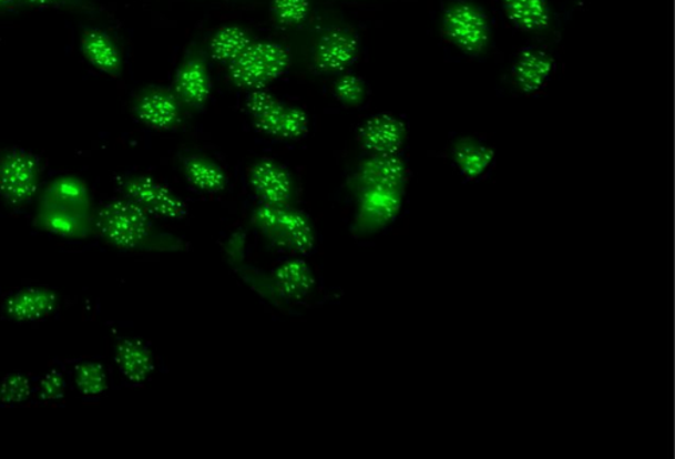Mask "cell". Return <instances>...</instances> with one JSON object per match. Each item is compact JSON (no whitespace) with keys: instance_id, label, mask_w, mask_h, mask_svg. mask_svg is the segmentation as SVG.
I'll return each instance as SVG.
<instances>
[{"instance_id":"obj_18","label":"cell","mask_w":675,"mask_h":459,"mask_svg":"<svg viewBox=\"0 0 675 459\" xmlns=\"http://www.w3.org/2000/svg\"><path fill=\"white\" fill-rule=\"evenodd\" d=\"M136 113L139 119L151 128L166 130L178 119V106L168 94L150 92L139 100Z\"/></svg>"},{"instance_id":"obj_10","label":"cell","mask_w":675,"mask_h":459,"mask_svg":"<svg viewBox=\"0 0 675 459\" xmlns=\"http://www.w3.org/2000/svg\"><path fill=\"white\" fill-rule=\"evenodd\" d=\"M357 181L361 192L370 188L402 191L406 166L395 154H377L359 169Z\"/></svg>"},{"instance_id":"obj_30","label":"cell","mask_w":675,"mask_h":459,"mask_svg":"<svg viewBox=\"0 0 675 459\" xmlns=\"http://www.w3.org/2000/svg\"><path fill=\"white\" fill-rule=\"evenodd\" d=\"M11 2H12V0H0V8H2V6H4V4H9Z\"/></svg>"},{"instance_id":"obj_22","label":"cell","mask_w":675,"mask_h":459,"mask_svg":"<svg viewBox=\"0 0 675 459\" xmlns=\"http://www.w3.org/2000/svg\"><path fill=\"white\" fill-rule=\"evenodd\" d=\"M249 47L250 40L244 30L238 28H225L214 35L212 41V53L214 59L231 64V62L237 60Z\"/></svg>"},{"instance_id":"obj_14","label":"cell","mask_w":675,"mask_h":459,"mask_svg":"<svg viewBox=\"0 0 675 459\" xmlns=\"http://www.w3.org/2000/svg\"><path fill=\"white\" fill-rule=\"evenodd\" d=\"M274 290L283 299H300L311 290L313 273L301 261L283 263L274 276Z\"/></svg>"},{"instance_id":"obj_2","label":"cell","mask_w":675,"mask_h":459,"mask_svg":"<svg viewBox=\"0 0 675 459\" xmlns=\"http://www.w3.org/2000/svg\"><path fill=\"white\" fill-rule=\"evenodd\" d=\"M96 225L106 242L124 249L141 248L153 235L149 213L129 198L101 207Z\"/></svg>"},{"instance_id":"obj_28","label":"cell","mask_w":675,"mask_h":459,"mask_svg":"<svg viewBox=\"0 0 675 459\" xmlns=\"http://www.w3.org/2000/svg\"><path fill=\"white\" fill-rule=\"evenodd\" d=\"M337 93L345 102L356 103L362 96V85L352 75H345L344 79L338 81Z\"/></svg>"},{"instance_id":"obj_1","label":"cell","mask_w":675,"mask_h":459,"mask_svg":"<svg viewBox=\"0 0 675 459\" xmlns=\"http://www.w3.org/2000/svg\"><path fill=\"white\" fill-rule=\"evenodd\" d=\"M252 223L276 247L306 254L314 247V230L305 215L289 204H262Z\"/></svg>"},{"instance_id":"obj_26","label":"cell","mask_w":675,"mask_h":459,"mask_svg":"<svg viewBox=\"0 0 675 459\" xmlns=\"http://www.w3.org/2000/svg\"><path fill=\"white\" fill-rule=\"evenodd\" d=\"M274 9L283 23H299L308 14L307 0H275Z\"/></svg>"},{"instance_id":"obj_8","label":"cell","mask_w":675,"mask_h":459,"mask_svg":"<svg viewBox=\"0 0 675 459\" xmlns=\"http://www.w3.org/2000/svg\"><path fill=\"white\" fill-rule=\"evenodd\" d=\"M401 203V191L370 188L361 192L356 216L357 232L368 235L381 231L399 215Z\"/></svg>"},{"instance_id":"obj_27","label":"cell","mask_w":675,"mask_h":459,"mask_svg":"<svg viewBox=\"0 0 675 459\" xmlns=\"http://www.w3.org/2000/svg\"><path fill=\"white\" fill-rule=\"evenodd\" d=\"M65 392V380L64 377L57 370L50 373L42 380L41 396L42 399L54 401L59 400L64 396Z\"/></svg>"},{"instance_id":"obj_7","label":"cell","mask_w":675,"mask_h":459,"mask_svg":"<svg viewBox=\"0 0 675 459\" xmlns=\"http://www.w3.org/2000/svg\"><path fill=\"white\" fill-rule=\"evenodd\" d=\"M122 187L125 196L149 215L165 218H181L186 215L185 204L154 180L129 178L123 182Z\"/></svg>"},{"instance_id":"obj_29","label":"cell","mask_w":675,"mask_h":459,"mask_svg":"<svg viewBox=\"0 0 675 459\" xmlns=\"http://www.w3.org/2000/svg\"><path fill=\"white\" fill-rule=\"evenodd\" d=\"M28 2L34 4H50L57 2V0H28Z\"/></svg>"},{"instance_id":"obj_19","label":"cell","mask_w":675,"mask_h":459,"mask_svg":"<svg viewBox=\"0 0 675 459\" xmlns=\"http://www.w3.org/2000/svg\"><path fill=\"white\" fill-rule=\"evenodd\" d=\"M176 90L188 103H204L209 96V79H207L204 65L198 61L187 62L181 69L178 81H176Z\"/></svg>"},{"instance_id":"obj_24","label":"cell","mask_w":675,"mask_h":459,"mask_svg":"<svg viewBox=\"0 0 675 459\" xmlns=\"http://www.w3.org/2000/svg\"><path fill=\"white\" fill-rule=\"evenodd\" d=\"M75 385L86 396H98L109 388V377L100 364L84 363L75 369Z\"/></svg>"},{"instance_id":"obj_11","label":"cell","mask_w":675,"mask_h":459,"mask_svg":"<svg viewBox=\"0 0 675 459\" xmlns=\"http://www.w3.org/2000/svg\"><path fill=\"white\" fill-rule=\"evenodd\" d=\"M57 297L49 288L29 287L18 292L6 302L4 312L17 323H33L53 313Z\"/></svg>"},{"instance_id":"obj_20","label":"cell","mask_w":675,"mask_h":459,"mask_svg":"<svg viewBox=\"0 0 675 459\" xmlns=\"http://www.w3.org/2000/svg\"><path fill=\"white\" fill-rule=\"evenodd\" d=\"M83 50L88 60L104 72H115L119 64V53L113 42L101 31H88L83 38Z\"/></svg>"},{"instance_id":"obj_13","label":"cell","mask_w":675,"mask_h":459,"mask_svg":"<svg viewBox=\"0 0 675 459\" xmlns=\"http://www.w3.org/2000/svg\"><path fill=\"white\" fill-rule=\"evenodd\" d=\"M553 67L552 57L548 53L535 49L525 50L515 62L514 78L523 92H538L548 83Z\"/></svg>"},{"instance_id":"obj_9","label":"cell","mask_w":675,"mask_h":459,"mask_svg":"<svg viewBox=\"0 0 675 459\" xmlns=\"http://www.w3.org/2000/svg\"><path fill=\"white\" fill-rule=\"evenodd\" d=\"M250 184L263 204H289L293 181L282 166L263 161L252 169Z\"/></svg>"},{"instance_id":"obj_21","label":"cell","mask_w":675,"mask_h":459,"mask_svg":"<svg viewBox=\"0 0 675 459\" xmlns=\"http://www.w3.org/2000/svg\"><path fill=\"white\" fill-rule=\"evenodd\" d=\"M457 165L467 178H478L494 160L493 150L477 142H460L456 149Z\"/></svg>"},{"instance_id":"obj_3","label":"cell","mask_w":675,"mask_h":459,"mask_svg":"<svg viewBox=\"0 0 675 459\" xmlns=\"http://www.w3.org/2000/svg\"><path fill=\"white\" fill-rule=\"evenodd\" d=\"M289 62L287 50L276 43H255L231 62L229 74L239 86L258 88L279 78Z\"/></svg>"},{"instance_id":"obj_17","label":"cell","mask_w":675,"mask_h":459,"mask_svg":"<svg viewBox=\"0 0 675 459\" xmlns=\"http://www.w3.org/2000/svg\"><path fill=\"white\" fill-rule=\"evenodd\" d=\"M511 22L522 30L541 31L551 23V9L546 0H503Z\"/></svg>"},{"instance_id":"obj_15","label":"cell","mask_w":675,"mask_h":459,"mask_svg":"<svg viewBox=\"0 0 675 459\" xmlns=\"http://www.w3.org/2000/svg\"><path fill=\"white\" fill-rule=\"evenodd\" d=\"M116 363L132 382H143L154 370V358L146 345L137 339H123L116 348Z\"/></svg>"},{"instance_id":"obj_12","label":"cell","mask_w":675,"mask_h":459,"mask_svg":"<svg viewBox=\"0 0 675 459\" xmlns=\"http://www.w3.org/2000/svg\"><path fill=\"white\" fill-rule=\"evenodd\" d=\"M403 125L393 116L381 115L370 119L361 130V141L366 150L377 154H396L403 141Z\"/></svg>"},{"instance_id":"obj_5","label":"cell","mask_w":675,"mask_h":459,"mask_svg":"<svg viewBox=\"0 0 675 459\" xmlns=\"http://www.w3.org/2000/svg\"><path fill=\"white\" fill-rule=\"evenodd\" d=\"M40 184V163L34 155L12 150L0 159V194L9 203H28Z\"/></svg>"},{"instance_id":"obj_4","label":"cell","mask_w":675,"mask_h":459,"mask_svg":"<svg viewBox=\"0 0 675 459\" xmlns=\"http://www.w3.org/2000/svg\"><path fill=\"white\" fill-rule=\"evenodd\" d=\"M248 109L258 130L265 134L277 137H298L305 134L307 129V116L292 106L283 105L270 96L269 93L256 91L250 94Z\"/></svg>"},{"instance_id":"obj_23","label":"cell","mask_w":675,"mask_h":459,"mask_svg":"<svg viewBox=\"0 0 675 459\" xmlns=\"http://www.w3.org/2000/svg\"><path fill=\"white\" fill-rule=\"evenodd\" d=\"M186 175L193 186L202 192H219L226 185V177L218 166L212 162L192 159L186 162Z\"/></svg>"},{"instance_id":"obj_6","label":"cell","mask_w":675,"mask_h":459,"mask_svg":"<svg viewBox=\"0 0 675 459\" xmlns=\"http://www.w3.org/2000/svg\"><path fill=\"white\" fill-rule=\"evenodd\" d=\"M444 33L453 45L467 53H478L488 45L489 21L475 6L456 3L446 10Z\"/></svg>"},{"instance_id":"obj_16","label":"cell","mask_w":675,"mask_h":459,"mask_svg":"<svg viewBox=\"0 0 675 459\" xmlns=\"http://www.w3.org/2000/svg\"><path fill=\"white\" fill-rule=\"evenodd\" d=\"M357 41L345 31H333L318 50V64L325 71H344L356 60Z\"/></svg>"},{"instance_id":"obj_25","label":"cell","mask_w":675,"mask_h":459,"mask_svg":"<svg viewBox=\"0 0 675 459\" xmlns=\"http://www.w3.org/2000/svg\"><path fill=\"white\" fill-rule=\"evenodd\" d=\"M31 382L27 376L10 375L0 381V405L16 406L30 398Z\"/></svg>"}]
</instances>
